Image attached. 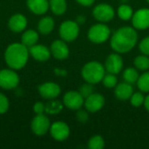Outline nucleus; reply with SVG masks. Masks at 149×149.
<instances>
[{"instance_id":"nucleus-1","label":"nucleus","mask_w":149,"mask_h":149,"mask_svg":"<svg viewBox=\"0 0 149 149\" xmlns=\"http://www.w3.org/2000/svg\"><path fill=\"white\" fill-rule=\"evenodd\" d=\"M138 33L134 28L123 26L119 28L111 38V47L118 53H127L136 45Z\"/></svg>"},{"instance_id":"nucleus-2","label":"nucleus","mask_w":149,"mask_h":149,"mask_svg":"<svg viewBox=\"0 0 149 149\" xmlns=\"http://www.w3.org/2000/svg\"><path fill=\"white\" fill-rule=\"evenodd\" d=\"M29 54L28 47L24 44L13 43L10 45L5 51V62L11 69L19 70L26 65Z\"/></svg>"},{"instance_id":"nucleus-3","label":"nucleus","mask_w":149,"mask_h":149,"mask_svg":"<svg viewBox=\"0 0 149 149\" xmlns=\"http://www.w3.org/2000/svg\"><path fill=\"white\" fill-rule=\"evenodd\" d=\"M105 66L98 61H91L86 63L81 71L83 79L93 85L98 84L102 81L103 77L105 76Z\"/></svg>"},{"instance_id":"nucleus-4","label":"nucleus","mask_w":149,"mask_h":149,"mask_svg":"<svg viewBox=\"0 0 149 149\" xmlns=\"http://www.w3.org/2000/svg\"><path fill=\"white\" fill-rule=\"evenodd\" d=\"M111 34L110 28L104 24H97L93 25L87 33V37L90 41L96 44H101L106 42Z\"/></svg>"},{"instance_id":"nucleus-5","label":"nucleus","mask_w":149,"mask_h":149,"mask_svg":"<svg viewBox=\"0 0 149 149\" xmlns=\"http://www.w3.org/2000/svg\"><path fill=\"white\" fill-rule=\"evenodd\" d=\"M79 33V27L76 21L67 20L61 24L59 27V36L66 42L75 40Z\"/></svg>"},{"instance_id":"nucleus-6","label":"nucleus","mask_w":149,"mask_h":149,"mask_svg":"<svg viewBox=\"0 0 149 149\" xmlns=\"http://www.w3.org/2000/svg\"><path fill=\"white\" fill-rule=\"evenodd\" d=\"M19 83L18 75L10 69H3L0 71V86L6 90H10L17 86Z\"/></svg>"},{"instance_id":"nucleus-7","label":"nucleus","mask_w":149,"mask_h":149,"mask_svg":"<svg viewBox=\"0 0 149 149\" xmlns=\"http://www.w3.org/2000/svg\"><path fill=\"white\" fill-rule=\"evenodd\" d=\"M113 8L107 3H100L96 5L93 10V15L94 18L100 22L106 23L111 21L114 17Z\"/></svg>"},{"instance_id":"nucleus-8","label":"nucleus","mask_w":149,"mask_h":149,"mask_svg":"<svg viewBox=\"0 0 149 149\" xmlns=\"http://www.w3.org/2000/svg\"><path fill=\"white\" fill-rule=\"evenodd\" d=\"M32 132L38 135V136H42L45 134L48 130H50L51 124L48 117L45 115L42 114H37V116L34 117V119L31 121V125Z\"/></svg>"},{"instance_id":"nucleus-9","label":"nucleus","mask_w":149,"mask_h":149,"mask_svg":"<svg viewBox=\"0 0 149 149\" xmlns=\"http://www.w3.org/2000/svg\"><path fill=\"white\" fill-rule=\"evenodd\" d=\"M63 103L71 110H79V108L84 105L85 100L79 92L70 91L64 95Z\"/></svg>"},{"instance_id":"nucleus-10","label":"nucleus","mask_w":149,"mask_h":149,"mask_svg":"<svg viewBox=\"0 0 149 149\" xmlns=\"http://www.w3.org/2000/svg\"><path fill=\"white\" fill-rule=\"evenodd\" d=\"M132 24L134 29L145 30L149 27V9H139L132 17Z\"/></svg>"},{"instance_id":"nucleus-11","label":"nucleus","mask_w":149,"mask_h":149,"mask_svg":"<svg viewBox=\"0 0 149 149\" xmlns=\"http://www.w3.org/2000/svg\"><path fill=\"white\" fill-rule=\"evenodd\" d=\"M50 132L52 137L58 141L66 140L70 135V128L68 125L63 121L54 122L50 127Z\"/></svg>"},{"instance_id":"nucleus-12","label":"nucleus","mask_w":149,"mask_h":149,"mask_svg":"<svg viewBox=\"0 0 149 149\" xmlns=\"http://www.w3.org/2000/svg\"><path fill=\"white\" fill-rule=\"evenodd\" d=\"M84 105L88 112L96 113L104 107L105 98L100 93H93L87 98H86Z\"/></svg>"},{"instance_id":"nucleus-13","label":"nucleus","mask_w":149,"mask_h":149,"mask_svg":"<svg viewBox=\"0 0 149 149\" xmlns=\"http://www.w3.org/2000/svg\"><path fill=\"white\" fill-rule=\"evenodd\" d=\"M39 94L47 100H52L57 98L61 92L60 86L53 82H46L38 86Z\"/></svg>"},{"instance_id":"nucleus-14","label":"nucleus","mask_w":149,"mask_h":149,"mask_svg":"<svg viewBox=\"0 0 149 149\" xmlns=\"http://www.w3.org/2000/svg\"><path fill=\"white\" fill-rule=\"evenodd\" d=\"M123 67V60L122 58L118 53H112L110 54L105 63V69L107 72L113 74H118Z\"/></svg>"},{"instance_id":"nucleus-15","label":"nucleus","mask_w":149,"mask_h":149,"mask_svg":"<svg viewBox=\"0 0 149 149\" xmlns=\"http://www.w3.org/2000/svg\"><path fill=\"white\" fill-rule=\"evenodd\" d=\"M51 53L52 56L59 60H63L68 58L69 56V48L65 41L62 40H55L52 42L51 45Z\"/></svg>"},{"instance_id":"nucleus-16","label":"nucleus","mask_w":149,"mask_h":149,"mask_svg":"<svg viewBox=\"0 0 149 149\" xmlns=\"http://www.w3.org/2000/svg\"><path fill=\"white\" fill-rule=\"evenodd\" d=\"M29 53L38 61H46L51 57V50L43 45H34L30 47Z\"/></svg>"},{"instance_id":"nucleus-17","label":"nucleus","mask_w":149,"mask_h":149,"mask_svg":"<svg viewBox=\"0 0 149 149\" xmlns=\"http://www.w3.org/2000/svg\"><path fill=\"white\" fill-rule=\"evenodd\" d=\"M8 25L13 32H20L25 29L27 25V19L22 14H15L10 17Z\"/></svg>"},{"instance_id":"nucleus-18","label":"nucleus","mask_w":149,"mask_h":149,"mask_svg":"<svg viewBox=\"0 0 149 149\" xmlns=\"http://www.w3.org/2000/svg\"><path fill=\"white\" fill-rule=\"evenodd\" d=\"M114 93L116 98L120 100H127L130 99V97L134 93V88L132 86V84H129L127 82L118 84L115 86Z\"/></svg>"},{"instance_id":"nucleus-19","label":"nucleus","mask_w":149,"mask_h":149,"mask_svg":"<svg viewBox=\"0 0 149 149\" xmlns=\"http://www.w3.org/2000/svg\"><path fill=\"white\" fill-rule=\"evenodd\" d=\"M27 5L30 10L37 15L45 13L49 8L48 0H27Z\"/></svg>"},{"instance_id":"nucleus-20","label":"nucleus","mask_w":149,"mask_h":149,"mask_svg":"<svg viewBox=\"0 0 149 149\" xmlns=\"http://www.w3.org/2000/svg\"><path fill=\"white\" fill-rule=\"evenodd\" d=\"M54 20L51 17H45L39 20L38 24V30L40 33L44 35L50 34L54 29Z\"/></svg>"},{"instance_id":"nucleus-21","label":"nucleus","mask_w":149,"mask_h":149,"mask_svg":"<svg viewBox=\"0 0 149 149\" xmlns=\"http://www.w3.org/2000/svg\"><path fill=\"white\" fill-rule=\"evenodd\" d=\"M38 40V34L34 30H27L22 35V44H24L27 47H31Z\"/></svg>"},{"instance_id":"nucleus-22","label":"nucleus","mask_w":149,"mask_h":149,"mask_svg":"<svg viewBox=\"0 0 149 149\" xmlns=\"http://www.w3.org/2000/svg\"><path fill=\"white\" fill-rule=\"evenodd\" d=\"M49 7L55 15H62L65 12L67 4L65 0H49Z\"/></svg>"},{"instance_id":"nucleus-23","label":"nucleus","mask_w":149,"mask_h":149,"mask_svg":"<svg viewBox=\"0 0 149 149\" xmlns=\"http://www.w3.org/2000/svg\"><path fill=\"white\" fill-rule=\"evenodd\" d=\"M117 13L120 19L127 21V20H129L132 18V17L134 15V10L130 5L123 3L119 6V8L117 10Z\"/></svg>"},{"instance_id":"nucleus-24","label":"nucleus","mask_w":149,"mask_h":149,"mask_svg":"<svg viewBox=\"0 0 149 149\" xmlns=\"http://www.w3.org/2000/svg\"><path fill=\"white\" fill-rule=\"evenodd\" d=\"M123 79L125 82H127L129 84H134L137 82L139 79V73L137 70H135L133 67L127 68L123 72Z\"/></svg>"},{"instance_id":"nucleus-25","label":"nucleus","mask_w":149,"mask_h":149,"mask_svg":"<svg viewBox=\"0 0 149 149\" xmlns=\"http://www.w3.org/2000/svg\"><path fill=\"white\" fill-rule=\"evenodd\" d=\"M63 109V104L58 100H50L45 105V112L50 114H57Z\"/></svg>"},{"instance_id":"nucleus-26","label":"nucleus","mask_w":149,"mask_h":149,"mask_svg":"<svg viewBox=\"0 0 149 149\" xmlns=\"http://www.w3.org/2000/svg\"><path fill=\"white\" fill-rule=\"evenodd\" d=\"M134 65L135 67L141 71H147L149 69V58L148 55H140L134 58Z\"/></svg>"},{"instance_id":"nucleus-27","label":"nucleus","mask_w":149,"mask_h":149,"mask_svg":"<svg viewBox=\"0 0 149 149\" xmlns=\"http://www.w3.org/2000/svg\"><path fill=\"white\" fill-rule=\"evenodd\" d=\"M138 88L143 93H149V72H146L139 76L137 80Z\"/></svg>"},{"instance_id":"nucleus-28","label":"nucleus","mask_w":149,"mask_h":149,"mask_svg":"<svg viewBox=\"0 0 149 149\" xmlns=\"http://www.w3.org/2000/svg\"><path fill=\"white\" fill-rule=\"evenodd\" d=\"M105 147V141L100 135L93 136L88 141V148L90 149H102Z\"/></svg>"},{"instance_id":"nucleus-29","label":"nucleus","mask_w":149,"mask_h":149,"mask_svg":"<svg viewBox=\"0 0 149 149\" xmlns=\"http://www.w3.org/2000/svg\"><path fill=\"white\" fill-rule=\"evenodd\" d=\"M117 82H118V79L115 74H113L110 72L108 74H105V76L102 79V83L107 88L115 87L117 86Z\"/></svg>"},{"instance_id":"nucleus-30","label":"nucleus","mask_w":149,"mask_h":149,"mask_svg":"<svg viewBox=\"0 0 149 149\" xmlns=\"http://www.w3.org/2000/svg\"><path fill=\"white\" fill-rule=\"evenodd\" d=\"M144 100H145V97L140 92L134 93L132 94V96L130 97V102H131L132 106H134L135 107H139L142 104H144Z\"/></svg>"},{"instance_id":"nucleus-31","label":"nucleus","mask_w":149,"mask_h":149,"mask_svg":"<svg viewBox=\"0 0 149 149\" xmlns=\"http://www.w3.org/2000/svg\"><path fill=\"white\" fill-rule=\"evenodd\" d=\"M93 91H94V88H93V84L88 83V82H86V84L82 85L79 87V93L83 96L84 99H86L88 96H90L91 94H93Z\"/></svg>"},{"instance_id":"nucleus-32","label":"nucleus","mask_w":149,"mask_h":149,"mask_svg":"<svg viewBox=\"0 0 149 149\" xmlns=\"http://www.w3.org/2000/svg\"><path fill=\"white\" fill-rule=\"evenodd\" d=\"M9 109V100L5 95L0 93V114L4 113Z\"/></svg>"},{"instance_id":"nucleus-33","label":"nucleus","mask_w":149,"mask_h":149,"mask_svg":"<svg viewBox=\"0 0 149 149\" xmlns=\"http://www.w3.org/2000/svg\"><path fill=\"white\" fill-rule=\"evenodd\" d=\"M139 48H140V51L143 54L149 56V36L144 38L141 41V43L139 45Z\"/></svg>"},{"instance_id":"nucleus-34","label":"nucleus","mask_w":149,"mask_h":149,"mask_svg":"<svg viewBox=\"0 0 149 149\" xmlns=\"http://www.w3.org/2000/svg\"><path fill=\"white\" fill-rule=\"evenodd\" d=\"M76 118L78 120L79 122L80 123H86L87 122L88 119H89V116H88V113L84 111V110H79L78 111L77 114H76Z\"/></svg>"},{"instance_id":"nucleus-35","label":"nucleus","mask_w":149,"mask_h":149,"mask_svg":"<svg viewBox=\"0 0 149 149\" xmlns=\"http://www.w3.org/2000/svg\"><path fill=\"white\" fill-rule=\"evenodd\" d=\"M33 111L36 114H42L45 112V105L42 102H37L33 106Z\"/></svg>"},{"instance_id":"nucleus-36","label":"nucleus","mask_w":149,"mask_h":149,"mask_svg":"<svg viewBox=\"0 0 149 149\" xmlns=\"http://www.w3.org/2000/svg\"><path fill=\"white\" fill-rule=\"evenodd\" d=\"M76 1L83 6H91L95 0H76Z\"/></svg>"},{"instance_id":"nucleus-37","label":"nucleus","mask_w":149,"mask_h":149,"mask_svg":"<svg viewBox=\"0 0 149 149\" xmlns=\"http://www.w3.org/2000/svg\"><path fill=\"white\" fill-rule=\"evenodd\" d=\"M54 72L56 75L58 76H62V77H65L67 75V72L65 70H63V69H59V68H56L54 70Z\"/></svg>"},{"instance_id":"nucleus-38","label":"nucleus","mask_w":149,"mask_h":149,"mask_svg":"<svg viewBox=\"0 0 149 149\" xmlns=\"http://www.w3.org/2000/svg\"><path fill=\"white\" fill-rule=\"evenodd\" d=\"M76 22H77L78 24H83L86 22V17H85V16H83V15L78 16V17H77V19H76Z\"/></svg>"},{"instance_id":"nucleus-39","label":"nucleus","mask_w":149,"mask_h":149,"mask_svg":"<svg viewBox=\"0 0 149 149\" xmlns=\"http://www.w3.org/2000/svg\"><path fill=\"white\" fill-rule=\"evenodd\" d=\"M144 106H145V108L149 112V94L145 98V100H144Z\"/></svg>"},{"instance_id":"nucleus-40","label":"nucleus","mask_w":149,"mask_h":149,"mask_svg":"<svg viewBox=\"0 0 149 149\" xmlns=\"http://www.w3.org/2000/svg\"><path fill=\"white\" fill-rule=\"evenodd\" d=\"M147 1H148V3H149V0H147Z\"/></svg>"}]
</instances>
